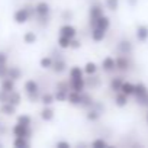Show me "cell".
Here are the masks:
<instances>
[{
  "instance_id": "1",
  "label": "cell",
  "mask_w": 148,
  "mask_h": 148,
  "mask_svg": "<svg viewBox=\"0 0 148 148\" xmlns=\"http://www.w3.org/2000/svg\"><path fill=\"white\" fill-rule=\"evenodd\" d=\"M34 16H36V10H35V5H25L19 9L15 10L13 13V21L18 25H25L26 22H29Z\"/></svg>"
},
{
  "instance_id": "2",
  "label": "cell",
  "mask_w": 148,
  "mask_h": 148,
  "mask_svg": "<svg viewBox=\"0 0 148 148\" xmlns=\"http://www.w3.org/2000/svg\"><path fill=\"white\" fill-rule=\"evenodd\" d=\"M35 10H36L38 23H39L41 26L48 25L49 18H51V6H49V3L45 2V0H39V2L35 5Z\"/></svg>"
},
{
  "instance_id": "3",
  "label": "cell",
  "mask_w": 148,
  "mask_h": 148,
  "mask_svg": "<svg viewBox=\"0 0 148 148\" xmlns=\"http://www.w3.org/2000/svg\"><path fill=\"white\" fill-rule=\"evenodd\" d=\"M23 90H25L26 97H28L29 102H32V103L39 102V99H41V89H39V84L34 79H29V80L25 82Z\"/></svg>"
},
{
  "instance_id": "4",
  "label": "cell",
  "mask_w": 148,
  "mask_h": 148,
  "mask_svg": "<svg viewBox=\"0 0 148 148\" xmlns=\"http://www.w3.org/2000/svg\"><path fill=\"white\" fill-rule=\"evenodd\" d=\"M52 58H54V64H52V68L51 70L55 74H62L67 70V67H68L65 58L62 57L61 52H55V51H52Z\"/></svg>"
},
{
  "instance_id": "5",
  "label": "cell",
  "mask_w": 148,
  "mask_h": 148,
  "mask_svg": "<svg viewBox=\"0 0 148 148\" xmlns=\"http://www.w3.org/2000/svg\"><path fill=\"white\" fill-rule=\"evenodd\" d=\"M102 15H105L103 5H102V3H99V2L93 3V5L89 8V25L93 28V26H95V23H96V21H97Z\"/></svg>"
},
{
  "instance_id": "6",
  "label": "cell",
  "mask_w": 148,
  "mask_h": 148,
  "mask_svg": "<svg viewBox=\"0 0 148 148\" xmlns=\"http://www.w3.org/2000/svg\"><path fill=\"white\" fill-rule=\"evenodd\" d=\"M116 58V71H121V73H126L132 68V61L129 60V55H125V54H119L115 57Z\"/></svg>"
},
{
  "instance_id": "7",
  "label": "cell",
  "mask_w": 148,
  "mask_h": 148,
  "mask_svg": "<svg viewBox=\"0 0 148 148\" xmlns=\"http://www.w3.org/2000/svg\"><path fill=\"white\" fill-rule=\"evenodd\" d=\"M12 134L13 136H25V138H31L32 136V128L31 126H25L19 122H16L13 126H12Z\"/></svg>"
},
{
  "instance_id": "8",
  "label": "cell",
  "mask_w": 148,
  "mask_h": 148,
  "mask_svg": "<svg viewBox=\"0 0 148 148\" xmlns=\"http://www.w3.org/2000/svg\"><path fill=\"white\" fill-rule=\"evenodd\" d=\"M100 68L105 73H113V71H116V58L112 57V55L105 57L102 60V62H100Z\"/></svg>"
},
{
  "instance_id": "9",
  "label": "cell",
  "mask_w": 148,
  "mask_h": 148,
  "mask_svg": "<svg viewBox=\"0 0 148 148\" xmlns=\"http://www.w3.org/2000/svg\"><path fill=\"white\" fill-rule=\"evenodd\" d=\"M68 84L70 89L74 92H84L87 84H86V77H80V79H68Z\"/></svg>"
},
{
  "instance_id": "10",
  "label": "cell",
  "mask_w": 148,
  "mask_h": 148,
  "mask_svg": "<svg viewBox=\"0 0 148 148\" xmlns=\"http://www.w3.org/2000/svg\"><path fill=\"white\" fill-rule=\"evenodd\" d=\"M118 52L119 54H125V55H131L134 52V45L129 39L123 38L119 44H118Z\"/></svg>"
},
{
  "instance_id": "11",
  "label": "cell",
  "mask_w": 148,
  "mask_h": 148,
  "mask_svg": "<svg viewBox=\"0 0 148 148\" xmlns=\"http://www.w3.org/2000/svg\"><path fill=\"white\" fill-rule=\"evenodd\" d=\"M123 77L122 76H113L110 80H109V90L113 92V93H118L121 92V87L123 84Z\"/></svg>"
},
{
  "instance_id": "12",
  "label": "cell",
  "mask_w": 148,
  "mask_h": 148,
  "mask_svg": "<svg viewBox=\"0 0 148 148\" xmlns=\"http://www.w3.org/2000/svg\"><path fill=\"white\" fill-rule=\"evenodd\" d=\"M95 102H96L95 97H93L89 92H86V90L82 92V103H80V108H83V109L87 110V109H90V108L95 105Z\"/></svg>"
},
{
  "instance_id": "13",
  "label": "cell",
  "mask_w": 148,
  "mask_h": 148,
  "mask_svg": "<svg viewBox=\"0 0 148 148\" xmlns=\"http://www.w3.org/2000/svg\"><path fill=\"white\" fill-rule=\"evenodd\" d=\"M60 35H64V36H68V38H76L77 36V29L74 28L73 25H70V23H64L61 28H60Z\"/></svg>"
},
{
  "instance_id": "14",
  "label": "cell",
  "mask_w": 148,
  "mask_h": 148,
  "mask_svg": "<svg viewBox=\"0 0 148 148\" xmlns=\"http://www.w3.org/2000/svg\"><path fill=\"white\" fill-rule=\"evenodd\" d=\"M0 89L8 92V93H10V92L16 90V82L12 80L10 77H5V79L0 80Z\"/></svg>"
},
{
  "instance_id": "15",
  "label": "cell",
  "mask_w": 148,
  "mask_h": 148,
  "mask_svg": "<svg viewBox=\"0 0 148 148\" xmlns=\"http://www.w3.org/2000/svg\"><path fill=\"white\" fill-rule=\"evenodd\" d=\"M135 36L139 42H147L148 41V26L147 25H138L135 29Z\"/></svg>"
},
{
  "instance_id": "16",
  "label": "cell",
  "mask_w": 148,
  "mask_h": 148,
  "mask_svg": "<svg viewBox=\"0 0 148 148\" xmlns=\"http://www.w3.org/2000/svg\"><path fill=\"white\" fill-rule=\"evenodd\" d=\"M39 116H41L42 121L51 122V121L54 119V116H55V110H54L51 106H44V108L41 109V112H39Z\"/></svg>"
},
{
  "instance_id": "17",
  "label": "cell",
  "mask_w": 148,
  "mask_h": 148,
  "mask_svg": "<svg viewBox=\"0 0 148 148\" xmlns=\"http://www.w3.org/2000/svg\"><path fill=\"white\" fill-rule=\"evenodd\" d=\"M16 108H18V106H15V105H12V103H9V102L0 103V113L5 115V116H13V115L16 113Z\"/></svg>"
},
{
  "instance_id": "18",
  "label": "cell",
  "mask_w": 148,
  "mask_h": 148,
  "mask_svg": "<svg viewBox=\"0 0 148 148\" xmlns=\"http://www.w3.org/2000/svg\"><path fill=\"white\" fill-rule=\"evenodd\" d=\"M90 38L93 42H102L105 38H106V31L100 29V28H92V32H90Z\"/></svg>"
},
{
  "instance_id": "19",
  "label": "cell",
  "mask_w": 148,
  "mask_h": 148,
  "mask_svg": "<svg viewBox=\"0 0 148 148\" xmlns=\"http://www.w3.org/2000/svg\"><path fill=\"white\" fill-rule=\"evenodd\" d=\"M129 102V96H126L125 93L122 92H118L115 93V99H113V103L118 106V108H125Z\"/></svg>"
},
{
  "instance_id": "20",
  "label": "cell",
  "mask_w": 148,
  "mask_h": 148,
  "mask_svg": "<svg viewBox=\"0 0 148 148\" xmlns=\"http://www.w3.org/2000/svg\"><path fill=\"white\" fill-rule=\"evenodd\" d=\"M147 95H148V87H147L144 83H136V84H135V92H134L135 100L142 99V97H145Z\"/></svg>"
},
{
  "instance_id": "21",
  "label": "cell",
  "mask_w": 148,
  "mask_h": 148,
  "mask_svg": "<svg viewBox=\"0 0 148 148\" xmlns=\"http://www.w3.org/2000/svg\"><path fill=\"white\" fill-rule=\"evenodd\" d=\"M67 102H68L71 106H80V103H82V93H80V92L70 90Z\"/></svg>"
},
{
  "instance_id": "22",
  "label": "cell",
  "mask_w": 148,
  "mask_h": 148,
  "mask_svg": "<svg viewBox=\"0 0 148 148\" xmlns=\"http://www.w3.org/2000/svg\"><path fill=\"white\" fill-rule=\"evenodd\" d=\"M95 26H96V28H100V29H103V31L108 32L109 28H110V18L106 16V15H102V16L96 21ZM95 26H93V28H95Z\"/></svg>"
},
{
  "instance_id": "23",
  "label": "cell",
  "mask_w": 148,
  "mask_h": 148,
  "mask_svg": "<svg viewBox=\"0 0 148 148\" xmlns=\"http://www.w3.org/2000/svg\"><path fill=\"white\" fill-rule=\"evenodd\" d=\"M86 84L90 89H99L102 86V79L99 76H96V74H93V76L86 77Z\"/></svg>"
},
{
  "instance_id": "24",
  "label": "cell",
  "mask_w": 148,
  "mask_h": 148,
  "mask_svg": "<svg viewBox=\"0 0 148 148\" xmlns=\"http://www.w3.org/2000/svg\"><path fill=\"white\" fill-rule=\"evenodd\" d=\"M22 70L18 67V65H12V67H9V70H8V77H10L12 80H15V82H18V80H21L22 79Z\"/></svg>"
},
{
  "instance_id": "25",
  "label": "cell",
  "mask_w": 148,
  "mask_h": 148,
  "mask_svg": "<svg viewBox=\"0 0 148 148\" xmlns=\"http://www.w3.org/2000/svg\"><path fill=\"white\" fill-rule=\"evenodd\" d=\"M39 102H41L44 106H51V105H54L57 100H55L54 93H51V92H45V93H41V99H39Z\"/></svg>"
},
{
  "instance_id": "26",
  "label": "cell",
  "mask_w": 148,
  "mask_h": 148,
  "mask_svg": "<svg viewBox=\"0 0 148 148\" xmlns=\"http://www.w3.org/2000/svg\"><path fill=\"white\" fill-rule=\"evenodd\" d=\"M31 138H25V136H15L13 138V147L16 148H29L31 147Z\"/></svg>"
},
{
  "instance_id": "27",
  "label": "cell",
  "mask_w": 148,
  "mask_h": 148,
  "mask_svg": "<svg viewBox=\"0 0 148 148\" xmlns=\"http://www.w3.org/2000/svg\"><path fill=\"white\" fill-rule=\"evenodd\" d=\"M68 77L70 79H80V77H84V70L79 65H73L70 70H68Z\"/></svg>"
},
{
  "instance_id": "28",
  "label": "cell",
  "mask_w": 148,
  "mask_h": 148,
  "mask_svg": "<svg viewBox=\"0 0 148 148\" xmlns=\"http://www.w3.org/2000/svg\"><path fill=\"white\" fill-rule=\"evenodd\" d=\"M52 64H54V58L52 55H45L39 60V67L44 68V70H51L52 68Z\"/></svg>"
},
{
  "instance_id": "29",
  "label": "cell",
  "mask_w": 148,
  "mask_h": 148,
  "mask_svg": "<svg viewBox=\"0 0 148 148\" xmlns=\"http://www.w3.org/2000/svg\"><path fill=\"white\" fill-rule=\"evenodd\" d=\"M100 116H102V112H99L97 109H95V108L87 109V113H86L87 121H90V122H97V121L100 119Z\"/></svg>"
},
{
  "instance_id": "30",
  "label": "cell",
  "mask_w": 148,
  "mask_h": 148,
  "mask_svg": "<svg viewBox=\"0 0 148 148\" xmlns=\"http://www.w3.org/2000/svg\"><path fill=\"white\" fill-rule=\"evenodd\" d=\"M83 70H84V74H87V76H93V74H97L99 65L96 62H93V61H89V62H86Z\"/></svg>"
},
{
  "instance_id": "31",
  "label": "cell",
  "mask_w": 148,
  "mask_h": 148,
  "mask_svg": "<svg viewBox=\"0 0 148 148\" xmlns=\"http://www.w3.org/2000/svg\"><path fill=\"white\" fill-rule=\"evenodd\" d=\"M121 92L131 97V96H134L135 84H134V83H131V82H123V84H122V87H121Z\"/></svg>"
},
{
  "instance_id": "32",
  "label": "cell",
  "mask_w": 148,
  "mask_h": 148,
  "mask_svg": "<svg viewBox=\"0 0 148 148\" xmlns=\"http://www.w3.org/2000/svg\"><path fill=\"white\" fill-rule=\"evenodd\" d=\"M9 103L15 105V106H19L22 103V95L18 92V90H13L9 93Z\"/></svg>"
},
{
  "instance_id": "33",
  "label": "cell",
  "mask_w": 148,
  "mask_h": 148,
  "mask_svg": "<svg viewBox=\"0 0 148 148\" xmlns=\"http://www.w3.org/2000/svg\"><path fill=\"white\" fill-rule=\"evenodd\" d=\"M57 45H58L61 49H68L70 45H71V38L64 36V35H60L58 39H57Z\"/></svg>"
},
{
  "instance_id": "34",
  "label": "cell",
  "mask_w": 148,
  "mask_h": 148,
  "mask_svg": "<svg viewBox=\"0 0 148 148\" xmlns=\"http://www.w3.org/2000/svg\"><path fill=\"white\" fill-rule=\"evenodd\" d=\"M36 39H38V36H36V34H35V32H32V31H28V32H25V34H23V42H25V44H28V45L35 44V42H36Z\"/></svg>"
},
{
  "instance_id": "35",
  "label": "cell",
  "mask_w": 148,
  "mask_h": 148,
  "mask_svg": "<svg viewBox=\"0 0 148 148\" xmlns=\"http://www.w3.org/2000/svg\"><path fill=\"white\" fill-rule=\"evenodd\" d=\"M16 122H19V123H22L25 126H31L32 125V118L29 115H26V113H22V115H18Z\"/></svg>"
},
{
  "instance_id": "36",
  "label": "cell",
  "mask_w": 148,
  "mask_h": 148,
  "mask_svg": "<svg viewBox=\"0 0 148 148\" xmlns=\"http://www.w3.org/2000/svg\"><path fill=\"white\" fill-rule=\"evenodd\" d=\"M119 2L121 0H105V8L110 12H115L119 9Z\"/></svg>"
},
{
  "instance_id": "37",
  "label": "cell",
  "mask_w": 148,
  "mask_h": 148,
  "mask_svg": "<svg viewBox=\"0 0 148 148\" xmlns=\"http://www.w3.org/2000/svg\"><path fill=\"white\" fill-rule=\"evenodd\" d=\"M80 47H82V41H80L77 36L71 39V45H70V48H71V49H79Z\"/></svg>"
},
{
  "instance_id": "38",
  "label": "cell",
  "mask_w": 148,
  "mask_h": 148,
  "mask_svg": "<svg viewBox=\"0 0 148 148\" xmlns=\"http://www.w3.org/2000/svg\"><path fill=\"white\" fill-rule=\"evenodd\" d=\"M8 70H9V65L5 64V65H0V80L8 77Z\"/></svg>"
},
{
  "instance_id": "39",
  "label": "cell",
  "mask_w": 148,
  "mask_h": 148,
  "mask_svg": "<svg viewBox=\"0 0 148 148\" xmlns=\"http://www.w3.org/2000/svg\"><path fill=\"white\" fill-rule=\"evenodd\" d=\"M92 145H93V147H105V145H108V142H106L103 138H97V139L92 141Z\"/></svg>"
},
{
  "instance_id": "40",
  "label": "cell",
  "mask_w": 148,
  "mask_h": 148,
  "mask_svg": "<svg viewBox=\"0 0 148 148\" xmlns=\"http://www.w3.org/2000/svg\"><path fill=\"white\" fill-rule=\"evenodd\" d=\"M9 102V93L0 89V103H6Z\"/></svg>"
},
{
  "instance_id": "41",
  "label": "cell",
  "mask_w": 148,
  "mask_h": 148,
  "mask_svg": "<svg viewBox=\"0 0 148 148\" xmlns=\"http://www.w3.org/2000/svg\"><path fill=\"white\" fill-rule=\"evenodd\" d=\"M9 61V55L5 51H0V65H5Z\"/></svg>"
},
{
  "instance_id": "42",
  "label": "cell",
  "mask_w": 148,
  "mask_h": 148,
  "mask_svg": "<svg viewBox=\"0 0 148 148\" xmlns=\"http://www.w3.org/2000/svg\"><path fill=\"white\" fill-rule=\"evenodd\" d=\"M55 147H58V148H70V142H67V141H58L55 144Z\"/></svg>"
},
{
  "instance_id": "43",
  "label": "cell",
  "mask_w": 148,
  "mask_h": 148,
  "mask_svg": "<svg viewBox=\"0 0 148 148\" xmlns=\"http://www.w3.org/2000/svg\"><path fill=\"white\" fill-rule=\"evenodd\" d=\"M6 132H8V128H6V125L0 123V136H2V135H5Z\"/></svg>"
},
{
  "instance_id": "44",
  "label": "cell",
  "mask_w": 148,
  "mask_h": 148,
  "mask_svg": "<svg viewBox=\"0 0 148 148\" xmlns=\"http://www.w3.org/2000/svg\"><path fill=\"white\" fill-rule=\"evenodd\" d=\"M145 118H147V123H148V112H147V116Z\"/></svg>"
},
{
  "instance_id": "45",
  "label": "cell",
  "mask_w": 148,
  "mask_h": 148,
  "mask_svg": "<svg viewBox=\"0 0 148 148\" xmlns=\"http://www.w3.org/2000/svg\"><path fill=\"white\" fill-rule=\"evenodd\" d=\"M0 147H3V144H2V142H0Z\"/></svg>"
}]
</instances>
